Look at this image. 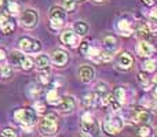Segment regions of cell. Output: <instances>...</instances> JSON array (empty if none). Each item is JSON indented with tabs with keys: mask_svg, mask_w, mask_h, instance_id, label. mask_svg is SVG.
I'll list each match as a JSON object with an SVG mask.
<instances>
[{
	"mask_svg": "<svg viewBox=\"0 0 157 137\" xmlns=\"http://www.w3.org/2000/svg\"><path fill=\"white\" fill-rule=\"evenodd\" d=\"M136 52L141 58H152L153 54H155V47L149 43L147 40H141V43L138 44V48H136Z\"/></svg>",
	"mask_w": 157,
	"mask_h": 137,
	"instance_id": "cell-15",
	"label": "cell"
},
{
	"mask_svg": "<svg viewBox=\"0 0 157 137\" xmlns=\"http://www.w3.org/2000/svg\"><path fill=\"white\" fill-rule=\"evenodd\" d=\"M102 47L106 52L113 55L114 52L117 51V48H119V40H117V37L113 34L105 36V37H103V41H102Z\"/></svg>",
	"mask_w": 157,
	"mask_h": 137,
	"instance_id": "cell-16",
	"label": "cell"
},
{
	"mask_svg": "<svg viewBox=\"0 0 157 137\" xmlns=\"http://www.w3.org/2000/svg\"><path fill=\"white\" fill-rule=\"evenodd\" d=\"M6 3H7V0H0V11L6 7Z\"/></svg>",
	"mask_w": 157,
	"mask_h": 137,
	"instance_id": "cell-39",
	"label": "cell"
},
{
	"mask_svg": "<svg viewBox=\"0 0 157 137\" xmlns=\"http://www.w3.org/2000/svg\"><path fill=\"white\" fill-rule=\"evenodd\" d=\"M80 129L81 133L86 136H95L98 135V130H99V125L98 121L95 119V117L91 113H84L81 115V124H80Z\"/></svg>",
	"mask_w": 157,
	"mask_h": 137,
	"instance_id": "cell-5",
	"label": "cell"
},
{
	"mask_svg": "<svg viewBox=\"0 0 157 137\" xmlns=\"http://www.w3.org/2000/svg\"><path fill=\"white\" fill-rule=\"evenodd\" d=\"M138 81H139V84H141L145 89H149L150 78H149V75H147L146 71H141V73H139V74H138Z\"/></svg>",
	"mask_w": 157,
	"mask_h": 137,
	"instance_id": "cell-28",
	"label": "cell"
},
{
	"mask_svg": "<svg viewBox=\"0 0 157 137\" xmlns=\"http://www.w3.org/2000/svg\"><path fill=\"white\" fill-rule=\"evenodd\" d=\"M37 129L43 136H54L58 132V117L54 113H48L39 121Z\"/></svg>",
	"mask_w": 157,
	"mask_h": 137,
	"instance_id": "cell-2",
	"label": "cell"
},
{
	"mask_svg": "<svg viewBox=\"0 0 157 137\" xmlns=\"http://www.w3.org/2000/svg\"><path fill=\"white\" fill-rule=\"evenodd\" d=\"M141 3L145 5H155L156 0H141Z\"/></svg>",
	"mask_w": 157,
	"mask_h": 137,
	"instance_id": "cell-38",
	"label": "cell"
},
{
	"mask_svg": "<svg viewBox=\"0 0 157 137\" xmlns=\"http://www.w3.org/2000/svg\"><path fill=\"white\" fill-rule=\"evenodd\" d=\"M112 96H113V99L116 100V102H119L120 104H124L125 100H127V95H125V89L123 88V86H119V88L114 89V92L112 93Z\"/></svg>",
	"mask_w": 157,
	"mask_h": 137,
	"instance_id": "cell-23",
	"label": "cell"
},
{
	"mask_svg": "<svg viewBox=\"0 0 157 137\" xmlns=\"http://www.w3.org/2000/svg\"><path fill=\"white\" fill-rule=\"evenodd\" d=\"M142 69L146 73H155L156 71V60L152 58H146V60L142 65Z\"/></svg>",
	"mask_w": 157,
	"mask_h": 137,
	"instance_id": "cell-26",
	"label": "cell"
},
{
	"mask_svg": "<svg viewBox=\"0 0 157 137\" xmlns=\"http://www.w3.org/2000/svg\"><path fill=\"white\" fill-rule=\"evenodd\" d=\"M81 103H83V106L86 108H91L95 106V103H97V95L92 93V92H90V93L84 95L83 100H81Z\"/></svg>",
	"mask_w": 157,
	"mask_h": 137,
	"instance_id": "cell-25",
	"label": "cell"
},
{
	"mask_svg": "<svg viewBox=\"0 0 157 137\" xmlns=\"http://www.w3.org/2000/svg\"><path fill=\"white\" fill-rule=\"evenodd\" d=\"M73 32L76 33L77 36L83 37V36H86L87 33L90 32V25L84 21H77L76 23L73 25Z\"/></svg>",
	"mask_w": 157,
	"mask_h": 137,
	"instance_id": "cell-20",
	"label": "cell"
},
{
	"mask_svg": "<svg viewBox=\"0 0 157 137\" xmlns=\"http://www.w3.org/2000/svg\"><path fill=\"white\" fill-rule=\"evenodd\" d=\"M18 45H19V49H21L22 52H25V54H37V52H40V49H41L40 40L28 37V36L19 38Z\"/></svg>",
	"mask_w": 157,
	"mask_h": 137,
	"instance_id": "cell-7",
	"label": "cell"
},
{
	"mask_svg": "<svg viewBox=\"0 0 157 137\" xmlns=\"http://www.w3.org/2000/svg\"><path fill=\"white\" fill-rule=\"evenodd\" d=\"M35 65L39 70H47L51 65V59L47 54H39L35 59Z\"/></svg>",
	"mask_w": 157,
	"mask_h": 137,
	"instance_id": "cell-18",
	"label": "cell"
},
{
	"mask_svg": "<svg viewBox=\"0 0 157 137\" xmlns=\"http://www.w3.org/2000/svg\"><path fill=\"white\" fill-rule=\"evenodd\" d=\"M134 32L136 33V37L141 38V40H147L150 36V30L147 25H139L136 29H134Z\"/></svg>",
	"mask_w": 157,
	"mask_h": 137,
	"instance_id": "cell-24",
	"label": "cell"
},
{
	"mask_svg": "<svg viewBox=\"0 0 157 137\" xmlns=\"http://www.w3.org/2000/svg\"><path fill=\"white\" fill-rule=\"evenodd\" d=\"M48 18H50V27L52 30H59L63 27L66 21V11L63 7L61 5H52L50 8V13H48Z\"/></svg>",
	"mask_w": 157,
	"mask_h": 137,
	"instance_id": "cell-4",
	"label": "cell"
},
{
	"mask_svg": "<svg viewBox=\"0 0 157 137\" xmlns=\"http://www.w3.org/2000/svg\"><path fill=\"white\" fill-rule=\"evenodd\" d=\"M124 128V121L117 114H110L102 122V129L106 135H119Z\"/></svg>",
	"mask_w": 157,
	"mask_h": 137,
	"instance_id": "cell-3",
	"label": "cell"
},
{
	"mask_svg": "<svg viewBox=\"0 0 157 137\" xmlns=\"http://www.w3.org/2000/svg\"><path fill=\"white\" fill-rule=\"evenodd\" d=\"M28 95H29V97H32V99H36V97L40 95V88H39L36 84H30L29 88H28Z\"/></svg>",
	"mask_w": 157,
	"mask_h": 137,
	"instance_id": "cell-30",
	"label": "cell"
},
{
	"mask_svg": "<svg viewBox=\"0 0 157 137\" xmlns=\"http://www.w3.org/2000/svg\"><path fill=\"white\" fill-rule=\"evenodd\" d=\"M6 59H7V54H6V49H4V48H0V63H3Z\"/></svg>",
	"mask_w": 157,
	"mask_h": 137,
	"instance_id": "cell-37",
	"label": "cell"
},
{
	"mask_svg": "<svg viewBox=\"0 0 157 137\" xmlns=\"http://www.w3.org/2000/svg\"><path fill=\"white\" fill-rule=\"evenodd\" d=\"M50 59H51V63L55 67H65L66 63L69 62V55L62 49H55L50 56Z\"/></svg>",
	"mask_w": 157,
	"mask_h": 137,
	"instance_id": "cell-12",
	"label": "cell"
},
{
	"mask_svg": "<svg viewBox=\"0 0 157 137\" xmlns=\"http://www.w3.org/2000/svg\"><path fill=\"white\" fill-rule=\"evenodd\" d=\"M2 136H6V137H17L18 136V133H17L15 129H13V128H6V129L2 130V133H0Z\"/></svg>",
	"mask_w": 157,
	"mask_h": 137,
	"instance_id": "cell-34",
	"label": "cell"
},
{
	"mask_svg": "<svg viewBox=\"0 0 157 137\" xmlns=\"http://www.w3.org/2000/svg\"><path fill=\"white\" fill-rule=\"evenodd\" d=\"M14 119L21 125L24 130H32L37 122V113L30 107H22L14 111Z\"/></svg>",
	"mask_w": 157,
	"mask_h": 137,
	"instance_id": "cell-1",
	"label": "cell"
},
{
	"mask_svg": "<svg viewBox=\"0 0 157 137\" xmlns=\"http://www.w3.org/2000/svg\"><path fill=\"white\" fill-rule=\"evenodd\" d=\"M109 92V86L106 82H98L97 85V93L98 95H102V93H108Z\"/></svg>",
	"mask_w": 157,
	"mask_h": 137,
	"instance_id": "cell-36",
	"label": "cell"
},
{
	"mask_svg": "<svg viewBox=\"0 0 157 137\" xmlns=\"http://www.w3.org/2000/svg\"><path fill=\"white\" fill-rule=\"evenodd\" d=\"M152 115L147 108H135L131 111V122L135 125H145L150 121Z\"/></svg>",
	"mask_w": 157,
	"mask_h": 137,
	"instance_id": "cell-8",
	"label": "cell"
},
{
	"mask_svg": "<svg viewBox=\"0 0 157 137\" xmlns=\"http://www.w3.org/2000/svg\"><path fill=\"white\" fill-rule=\"evenodd\" d=\"M134 22L131 21L130 18H121L117 22V30L120 32L121 36H125V37H130L134 33Z\"/></svg>",
	"mask_w": 157,
	"mask_h": 137,
	"instance_id": "cell-13",
	"label": "cell"
},
{
	"mask_svg": "<svg viewBox=\"0 0 157 137\" xmlns=\"http://www.w3.org/2000/svg\"><path fill=\"white\" fill-rule=\"evenodd\" d=\"M77 2H75V0H63V8H65L66 13H73L75 10L77 8Z\"/></svg>",
	"mask_w": 157,
	"mask_h": 137,
	"instance_id": "cell-29",
	"label": "cell"
},
{
	"mask_svg": "<svg viewBox=\"0 0 157 137\" xmlns=\"http://www.w3.org/2000/svg\"><path fill=\"white\" fill-rule=\"evenodd\" d=\"M33 110L37 114L46 113V102H43V100H36L35 104H33Z\"/></svg>",
	"mask_w": 157,
	"mask_h": 137,
	"instance_id": "cell-32",
	"label": "cell"
},
{
	"mask_svg": "<svg viewBox=\"0 0 157 137\" xmlns=\"http://www.w3.org/2000/svg\"><path fill=\"white\" fill-rule=\"evenodd\" d=\"M39 71H40V74H39V81H40L43 85L48 84L50 78H48V73H47V70H39Z\"/></svg>",
	"mask_w": 157,
	"mask_h": 137,
	"instance_id": "cell-35",
	"label": "cell"
},
{
	"mask_svg": "<svg viewBox=\"0 0 157 137\" xmlns=\"http://www.w3.org/2000/svg\"><path fill=\"white\" fill-rule=\"evenodd\" d=\"M75 2H77V3H81V2H84V0H75Z\"/></svg>",
	"mask_w": 157,
	"mask_h": 137,
	"instance_id": "cell-41",
	"label": "cell"
},
{
	"mask_svg": "<svg viewBox=\"0 0 157 137\" xmlns=\"http://www.w3.org/2000/svg\"><path fill=\"white\" fill-rule=\"evenodd\" d=\"M24 58H25V52L22 51H13L8 55V60H10L11 66H14V67H19Z\"/></svg>",
	"mask_w": 157,
	"mask_h": 137,
	"instance_id": "cell-19",
	"label": "cell"
},
{
	"mask_svg": "<svg viewBox=\"0 0 157 137\" xmlns=\"http://www.w3.org/2000/svg\"><path fill=\"white\" fill-rule=\"evenodd\" d=\"M39 13L35 8H26L19 13V25L25 29H33L39 23Z\"/></svg>",
	"mask_w": 157,
	"mask_h": 137,
	"instance_id": "cell-6",
	"label": "cell"
},
{
	"mask_svg": "<svg viewBox=\"0 0 157 137\" xmlns=\"http://www.w3.org/2000/svg\"><path fill=\"white\" fill-rule=\"evenodd\" d=\"M92 2H95V3H105L106 0H92Z\"/></svg>",
	"mask_w": 157,
	"mask_h": 137,
	"instance_id": "cell-40",
	"label": "cell"
},
{
	"mask_svg": "<svg viewBox=\"0 0 157 137\" xmlns=\"http://www.w3.org/2000/svg\"><path fill=\"white\" fill-rule=\"evenodd\" d=\"M33 67H35V60H33L32 58H29V56H26V55H25V58L22 59V62H21L19 69L25 70V71H29V70H32Z\"/></svg>",
	"mask_w": 157,
	"mask_h": 137,
	"instance_id": "cell-27",
	"label": "cell"
},
{
	"mask_svg": "<svg viewBox=\"0 0 157 137\" xmlns=\"http://www.w3.org/2000/svg\"><path fill=\"white\" fill-rule=\"evenodd\" d=\"M116 63H117V67L123 71H127V70L132 69L134 66V56L127 51H123L119 54L116 59Z\"/></svg>",
	"mask_w": 157,
	"mask_h": 137,
	"instance_id": "cell-9",
	"label": "cell"
},
{
	"mask_svg": "<svg viewBox=\"0 0 157 137\" xmlns=\"http://www.w3.org/2000/svg\"><path fill=\"white\" fill-rule=\"evenodd\" d=\"M78 77L83 82L88 84L91 81H94L95 78V69L92 66H88V65H84L78 69Z\"/></svg>",
	"mask_w": 157,
	"mask_h": 137,
	"instance_id": "cell-17",
	"label": "cell"
},
{
	"mask_svg": "<svg viewBox=\"0 0 157 137\" xmlns=\"http://www.w3.org/2000/svg\"><path fill=\"white\" fill-rule=\"evenodd\" d=\"M61 41H62V44L71 47V48H76L80 43V36H77L73 30H65L61 34Z\"/></svg>",
	"mask_w": 157,
	"mask_h": 137,
	"instance_id": "cell-14",
	"label": "cell"
},
{
	"mask_svg": "<svg viewBox=\"0 0 157 137\" xmlns=\"http://www.w3.org/2000/svg\"><path fill=\"white\" fill-rule=\"evenodd\" d=\"M59 113L62 114H71L73 113L75 110H76V99H75L73 96H71V95H66V96H63L62 99H61L59 102Z\"/></svg>",
	"mask_w": 157,
	"mask_h": 137,
	"instance_id": "cell-11",
	"label": "cell"
},
{
	"mask_svg": "<svg viewBox=\"0 0 157 137\" xmlns=\"http://www.w3.org/2000/svg\"><path fill=\"white\" fill-rule=\"evenodd\" d=\"M11 71H13V69H11L10 65H2L0 66V77L3 78H10L11 77Z\"/></svg>",
	"mask_w": 157,
	"mask_h": 137,
	"instance_id": "cell-31",
	"label": "cell"
},
{
	"mask_svg": "<svg viewBox=\"0 0 157 137\" xmlns=\"http://www.w3.org/2000/svg\"><path fill=\"white\" fill-rule=\"evenodd\" d=\"M6 10L8 11V15L14 16V15H18L19 13H21V5H19L18 2H15V0H8L7 3H6Z\"/></svg>",
	"mask_w": 157,
	"mask_h": 137,
	"instance_id": "cell-21",
	"label": "cell"
},
{
	"mask_svg": "<svg viewBox=\"0 0 157 137\" xmlns=\"http://www.w3.org/2000/svg\"><path fill=\"white\" fill-rule=\"evenodd\" d=\"M46 99H47V103H50V104L52 106H58L61 102V96L58 95V91L57 88H51L48 92H47L46 95Z\"/></svg>",
	"mask_w": 157,
	"mask_h": 137,
	"instance_id": "cell-22",
	"label": "cell"
},
{
	"mask_svg": "<svg viewBox=\"0 0 157 137\" xmlns=\"http://www.w3.org/2000/svg\"><path fill=\"white\" fill-rule=\"evenodd\" d=\"M0 30L4 34H10L15 30V21L13 19V16L4 14L3 11H0Z\"/></svg>",
	"mask_w": 157,
	"mask_h": 137,
	"instance_id": "cell-10",
	"label": "cell"
},
{
	"mask_svg": "<svg viewBox=\"0 0 157 137\" xmlns=\"http://www.w3.org/2000/svg\"><path fill=\"white\" fill-rule=\"evenodd\" d=\"M152 128L149 126V125H142L141 128L138 129V136H142V137H147V136H152Z\"/></svg>",
	"mask_w": 157,
	"mask_h": 137,
	"instance_id": "cell-33",
	"label": "cell"
}]
</instances>
